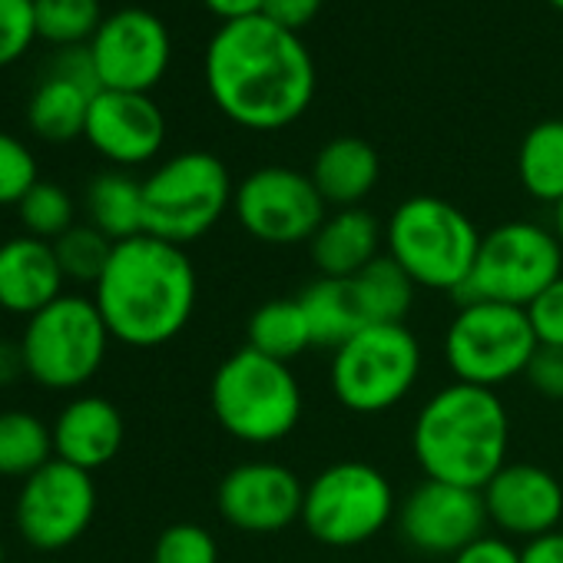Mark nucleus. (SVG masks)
<instances>
[{"mask_svg": "<svg viewBox=\"0 0 563 563\" xmlns=\"http://www.w3.org/2000/svg\"><path fill=\"white\" fill-rule=\"evenodd\" d=\"M24 372V355H21V342H8L0 339V388L14 385Z\"/></svg>", "mask_w": 563, "mask_h": 563, "instance_id": "obj_42", "label": "nucleus"}, {"mask_svg": "<svg viewBox=\"0 0 563 563\" xmlns=\"http://www.w3.org/2000/svg\"><path fill=\"white\" fill-rule=\"evenodd\" d=\"M90 54L103 90L150 93L169 70L173 37L146 8H120L103 18L90 41Z\"/></svg>", "mask_w": 563, "mask_h": 563, "instance_id": "obj_14", "label": "nucleus"}, {"mask_svg": "<svg viewBox=\"0 0 563 563\" xmlns=\"http://www.w3.org/2000/svg\"><path fill=\"white\" fill-rule=\"evenodd\" d=\"M84 140L117 166H143L166 143V117L150 93L100 90L90 103Z\"/></svg>", "mask_w": 563, "mask_h": 563, "instance_id": "obj_18", "label": "nucleus"}, {"mask_svg": "<svg viewBox=\"0 0 563 563\" xmlns=\"http://www.w3.org/2000/svg\"><path fill=\"white\" fill-rule=\"evenodd\" d=\"M352 286L368 325H405L408 312L415 309L418 286L388 252L362 268L352 278Z\"/></svg>", "mask_w": 563, "mask_h": 563, "instance_id": "obj_28", "label": "nucleus"}, {"mask_svg": "<svg viewBox=\"0 0 563 563\" xmlns=\"http://www.w3.org/2000/svg\"><path fill=\"white\" fill-rule=\"evenodd\" d=\"M232 176L216 153H176L143 179L146 232L186 249L219 225L232 209Z\"/></svg>", "mask_w": 563, "mask_h": 563, "instance_id": "obj_6", "label": "nucleus"}, {"mask_svg": "<svg viewBox=\"0 0 563 563\" xmlns=\"http://www.w3.org/2000/svg\"><path fill=\"white\" fill-rule=\"evenodd\" d=\"M97 517V484L90 471H80L60 457L21 481L14 523L21 537L41 550L57 553L74 547Z\"/></svg>", "mask_w": 563, "mask_h": 563, "instance_id": "obj_13", "label": "nucleus"}, {"mask_svg": "<svg viewBox=\"0 0 563 563\" xmlns=\"http://www.w3.org/2000/svg\"><path fill=\"white\" fill-rule=\"evenodd\" d=\"M84 206H87L90 225L97 232H103L110 242H126V239L146 232L143 183L123 169H110V173L93 176L87 186Z\"/></svg>", "mask_w": 563, "mask_h": 563, "instance_id": "obj_25", "label": "nucleus"}, {"mask_svg": "<svg viewBox=\"0 0 563 563\" xmlns=\"http://www.w3.org/2000/svg\"><path fill=\"white\" fill-rule=\"evenodd\" d=\"M563 275V245L553 229L514 219L484 232L457 302H500L527 309Z\"/></svg>", "mask_w": 563, "mask_h": 563, "instance_id": "obj_10", "label": "nucleus"}, {"mask_svg": "<svg viewBox=\"0 0 563 563\" xmlns=\"http://www.w3.org/2000/svg\"><path fill=\"white\" fill-rule=\"evenodd\" d=\"M113 245L103 232H97L90 222H77L74 229H67L57 242H54V252H57V262L67 275V282H84V286H97L110 255H113Z\"/></svg>", "mask_w": 563, "mask_h": 563, "instance_id": "obj_31", "label": "nucleus"}, {"mask_svg": "<svg viewBox=\"0 0 563 563\" xmlns=\"http://www.w3.org/2000/svg\"><path fill=\"white\" fill-rule=\"evenodd\" d=\"M520 563H563V530H553L523 543Z\"/></svg>", "mask_w": 563, "mask_h": 563, "instance_id": "obj_40", "label": "nucleus"}, {"mask_svg": "<svg viewBox=\"0 0 563 563\" xmlns=\"http://www.w3.org/2000/svg\"><path fill=\"white\" fill-rule=\"evenodd\" d=\"M41 183L31 146L0 130V206H18Z\"/></svg>", "mask_w": 563, "mask_h": 563, "instance_id": "obj_34", "label": "nucleus"}, {"mask_svg": "<svg viewBox=\"0 0 563 563\" xmlns=\"http://www.w3.org/2000/svg\"><path fill=\"white\" fill-rule=\"evenodd\" d=\"M54 461V428L31 411H0V477L27 481Z\"/></svg>", "mask_w": 563, "mask_h": 563, "instance_id": "obj_29", "label": "nucleus"}, {"mask_svg": "<svg viewBox=\"0 0 563 563\" xmlns=\"http://www.w3.org/2000/svg\"><path fill=\"white\" fill-rule=\"evenodd\" d=\"M322 4H325V0H265L262 14L268 21H275L278 27L299 34L302 27H309L319 18Z\"/></svg>", "mask_w": 563, "mask_h": 563, "instance_id": "obj_39", "label": "nucleus"}, {"mask_svg": "<svg viewBox=\"0 0 563 563\" xmlns=\"http://www.w3.org/2000/svg\"><path fill=\"white\" fill-rule=\"evenodd\" d=\"M398 517V497L385 471L368 461H335L306 484L302 527L332 550L375 540Z\"/></svg>", "mask_w": 563, "mask_h": 563, "instance_id": "obj_7", "label": "nucleus"}, {"mask_svg": "<svg viewBox=\"0 0 563 563\" xmlns=\"http://www.w3.org/2000/svg\"><path fill=\"white\" fill-rule=\"evenodd\" d=\"M8 560V547H4V537H0V563Z\"/></svg>", "mask_w": 563, "mask_h": 563, "instance_id": "obj_44", "label": "nucleus"}, {"mask_svg": "<svg viewBox=\"0 0 563 563\" xmlns=\"http://www.w3.org/2000/svg\"><path fill=\"white\" fill-rule=\"evenodd\" d=\"M510 415L497 391L451 382L438 388L411 424V454L428 481L484 490L507 464Z\"/></svg>", "mask_w": 563, "mask_h": 563, "instance_id": "obj_3", "label": "nucleus"}, {"mask_svg": "<svg viewBox=\"0 0 563 563\" xmlns=\"http://www.w3.org/2000/svg\"><path fill=\"white\" fill-rule=\"evenodd\" d=\"M309 255L322 278H355L385 255V225L365 206L335 209L312 235Z\"/></svg>", "mask_w": 563, "mask_h": 563, "instance_id": "obj_21", "label": "nucleus"}, {"mask_svg": "<svg viewBox=\"0 0 563 563\" xmlns=\"http://www.w3.org/2000/svg\"><path fill=\"white\" fill-rule=\"evenodd\" d=\"M481 239L474 219L441 196H411L385 222V252L415 286L454 299L467 286Z\"/></svg>", "mask_w": 563, "mask_h": 563, "instance_id": "obj_4", "label": "nucleus"}, {"mask_svg": "<svg viewBox=\"0 0 563 563\" xmlns=\"http://www.w3.org/2000/svg\"><path fill=\"white\" fill-rule=\"evenodd\" d=\"M110 329L87 296H60L27 319L21 335L24 372L51 391H74L97 378L110 352Z\"/></svg>", "mask_w": 563, "mask_h": 563, "instance_id": "obj_8", "label": "nucleus"}, {"mask_svg": "<svg viewBox=\"0 0 563 563\" xmlns=\"http://www.w3.org/2000/svg\"><path fill=\"white\" fill-rule=\"evenodd\" d=\"M64 268L54 242L34 235H14L0 242V309L11 316H37L64 296Z\"/></svg>", "mask_w": 563, "mask_h": 563, "instance_id": "obj_19", "label": "nucleus"}, {"mask_svg": "<svg viewBox=\"0 0 563 563\" xmlns=\"http://www.w3.org/2000/svg\"><path fill=\"white\" fill-rule=\"evenodd\" d=\"M487 523L500 530L507 540H537L543 533L560 530L563 517V487L560 481L537 464L517 461L504 464L487 487L481 490Z\"/></svg>", "mask_w": 563, "mask_h": 563, "instance_id": "obj_17", "label": "nucleus"}, {"mask_svg": "<svg viewBox=\"0 0 563 563\" xmlns=\"http://www.w3.org/2000/svg\"><path fill=\"white\" fill-rule=\"evenodd\" d=\"M153 563H219V543L202 523H169L153 543Z\"/></svg>", "mask_w": 563, "mask_h": 563, "instance_id": "obj_33", "label": "nucleus"}, {"mask_svg": "<svg viewBox=\"0 0 563 563\" xmlns=\"http://www.w3.org/2000/svg\"><path fill=\"white\" fill-rule=\"evenodd\" d=\"M37 37L60 47L90 44L103 24L100 0H34Z\"/></svg>", "mask_w": 563, "mask_h": 563, "instance_id": "obj_30", "label": "nucleus"}, {"mask_svg": "<svg viewBox=\"0 0 563 563\" xmlns=\"http://www.w3.org/2000/svg\"><path fill=\"white\" fill-rule=\"evenodd\" d=\"M309 176L329 206L352 209V206H362L375 192L382 179V159L368 140L335 136L316 153Z\"/></svg>", "mask_w": 563, "mask_h": 563, "instance_id": "obj_22", "label": "nucleus"}, {"mask_svg": "<svg viewBox=\"0 0 563 563\" xmlns=\"http://www.w3.org/2000/svg\"><path fill=\"white\" fill-rule=\"evenodd\" d=\"M199 278L183 245L150 232L113 245L93 286V302L113 335L130 349H159L192 322Z\"/></svg>", "mask_w": 563, "mask_h": 563, "instance_id": "obj_2", "label": "nucleus"}, {"mask_svg": "<svg viewBox=\"0 0 563 563\" xmlns=\"http://www.w3.org/2000/svg\"><path fill=\"white\" fill-rule=\"evenodd\" d=\"M517 179L543 206L563 202V120H543L527 130L517 150Z\"/></svg>", "mask_w": 563, "mask_h": 563, "instance_id": "obj_27", "label": "nucleus"}, {"mask_svg": "<svg viewBox=\"0 0 563 563\" xmlns=\"http://www.w3.org/2000/svg\"><path fill=\"white\" fill-rule=\"evenodd\" d=\"M37 41L34 0H0V67L21 60Z\"/></svg>", "mask_w": 563, "mask_h": 563, "instance_id": "obj_35", "label": "nucleus"}, {"mask_svg": "<svg viewBox=\"0 0 563 563\" xmlns=\"http://www.w3.org/2000/svg\"><path fill=\"white\" fill-rule=\"evenodd\" d=\"M306 484L278 461L235 464L216 487L219 517L249 537H275L302 520Z\"/></svg>", "mask_w": 563, "mask_h": 563, "instance_id": "obj_15", "label": "nucleus"}, {"mask_svg": "<svg viewBox=\"0 0 563 563\" xmlns=\"http://www.w3.org/2000/svg\"><path fill=\"white\" fill-rule=\"evenodd\" d=\"M451 563H520V547L500 533H484L451 556Z\"/></svg>", "mask_w": 563, "mask_h": 563, "instance_id": "obj_38", "label": "nucleus"}, {"mask_svg": "<svg viewBox=\"0 0 563 563\" xmlns=\"http://www.w3.org/2000/svg\"><path fill=\"white\" fill-rule=\"evenodd\" d=\"M553 232H556V239H560V245H563V202L553 209Z\"/></svg>", "mask_w": 563, "mask_h": 563, "instance_id": "obj_43", "label": "nucleus"}, {"mask_svg": "<svg viewBox=\"0 0 563 563\" xmlns=\"http://www.w3.org/2000/svg\"><path fill=\"white\" fill-rule=\"evenodd\" d=\"M232 212L252 239L286 249L312 242L329 216V202L309 173L292 166H258L235 186Z\"/></svg>", "mask_w": 563, "mask_h": 563, "instance_id": "obj_12", "label": "nucleus"}, {"mask_svg": "<svg viewBox=\"0 0 563 563\" xmlns=\"http://www.w3.org/2000/svg\"><path fill=\"white\" fill-rule=\"evenodd\" d=\"M51 428H54V457L90 474L107 467L126 441V424L120 408L100 395L74 398Z\"/></svg>", "mask_w": 563, "mask_h": 563, "instance_id": "obj_20", "label": "nucleus"}, {"mask_svg": "<svg viewBox=\"0 0 563 563\" xmlns=\"http://www.w3.org/2000/svg\"><path fill=\"white\" fill-rule=\"evenodd\" d=\"M537 349L527 309L500 302H461L444 332V362L454 382L490 391L523 378Z\"/></svg>", "mask_w": 563, "mask_h": 563, "instance_id": "obj_11", "label": "nucleus"}, {"mask_svg": "<svg viewBox=\"0 0 563 563\" xmlns=\"http://www.w3.org/2000/svg\"><path fill=\"white\" fill-rule=\"evenodd\" d=\"M93 97L97 93H90L87 87L47 70V77L31 93L27 123L47 143H70L84 136Z\"/></svg>", "mask_w": 563, "mask_h": 563, "instance_id": "obj_24", "label": "nucleus"}, {"mask_svg": "<svg viewBox=\"0 0 563 563\" xmlns=\"http://www.w3.org/2000/svg\"><path fill=\"white\" fill-rule=\"evenodd\" d=\"M21 222L27 229V235L44 239V242H57L67 229H74V199L60 183L41 179L21 202H18Z\"/></svg>", "mask_w": 563, "mask_h": 563, "instance_id": "obj_32", "label": "nucleus"}, {"mask_svg": "<svg viewBox=\"0 0 563 563\" xmlns=\"http://www.w3.org/2000/svg\"><path fill=\"white\" fill-rule=\"evenodd\" d=\"M202 77L216 110L252 133L299 123L316 100L309 47L265 14L219 24L206 47Z\"/></svg>", "mask_w": 563, "mask_h": 563, "instance_id": "obj_1", "label": "nucleus"}, {"mask_svg": "<svg viewBox=\"0 0 563 563\" xmlns=\"http://www.w3.org/2000/svg\"><path fill=\"white\" fill-rule=\"evenodd\" d=\"M245 345L255 349L265 358L286 362V365H292L309 349H316L302 302L299 299H272V302H262L249 316Z\"/></svg>", "mask_w": 563, "mask_h": 563, "instance_id": "obj_26", "label": "nucleus"}, {"mask_svg": "<svg viewBox=\"0 0 563 563\" xmlns=\"http://www.w3.org/2000/svg\"><path fill=\"white\" fill-rule=\"evenodd\" d=\"M401 540L424 556H457L467 543L487 533V510L481 490L421 481L398 504Z\"/></svg>", "mask_w": 563, "mask_h": 563, "instance_id": "obj_16", "label": "nucleus"}, {"mask_svg": "<svg viewBox=\"0 0 563 563\" xmlns=\"http://www.w3.org/2000/svg\"><path fill=\"white\" fill-rule=\"evenodd\" d=\"M206 11L216 14L222 24H232V21H245V18H255L262 14L265 0H202Z\"/></svg>", "mask_w": 563, "mask_h": 563, "instance_id": "obj_41", "label": "nucleus"}, {"mask_svg": "<svg viewBox=\"0 0 563 563\" xmlns=\"http://www.w3.org/2000/svg\"><path fill=\"white\" fill-rule=\"evenodd\" d=\"M421 362V342L408 325H368L332 352V395L352 415H385L415 391Z\"/></svg>", "mask_w": 563, "mask_h": 563, "instance_id": "obj_9", "label": "nucleus"}, {"mask_svg": "<svg viewBox=\"0 0 563 563\" xmlns=\"http://www.w3.org/2000/svg\"><path fill=\"white\" fill-rule=\"evenodd\" d=\"M209 405L219 428L252 448L286 441L302 421V385L286 362L235 349L212 375Z\"/></svg>", "mask_w": 563, "mask_h": 563, "instance_id": "obj_5", "label": "nucleus"}, {"mask_svg": "<svg viewBox=\"0 0 563 563\" xmlns=\"http://www.w3.org/2000/svg\"><path fill=\"white\" fill-rule=\"evenodd\" d=\"M527 319L540 349H563V275L527 306Z\"/></svg>", "mask_w": 563, "mask_h": 563, "instance_id": "obj_36", "label": "nucleus"}, {"mask_svg": "<svg viewBox=\"0 0 563 563\" xmlns=\"http://www.w3.org/2000/svg\"><path fill=\"white\" fill-rule=\"evenodd\" d=\"M523 378L540 398L563 401V349H537Z\"/></svg>", "mask_w": 563, "mask_h": 563, "instance_id": "obj_37", "label": "nucleus"}, {"mask_svg": "<svg viewBox=\"0 0 563 563\" xmlns=\"http://www.w3.org/2000/svg\"><path fill=\"white\" fill-rule=\"evenodd\" d=\"M550 4H553V8H556L560 14H563V0H550Z\"/></svg>", "mask_w": 563, "mask_h": 563, "instance_id": "obj_45", "label": "nucleus"}, {"mask_svg": "<svg viewBox=\"0 0 563 563\" xmlns=\"http://www.w3.org/2000/svg\"><path fill=\"white\" fill-rule=\"evenodd\" d=\"M309 329H312V342L316 349H342L352 335H358L362 329H368L365 312L358 306L352 278H316L312 286L299 296Z\"/></svg>", "mask_w": 563, "mask_h": 563, "instance_id": "obj_23", "label": "nucleus"}]
</instances>
